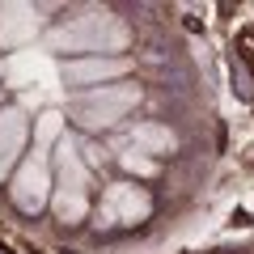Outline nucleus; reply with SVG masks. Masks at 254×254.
<instances>
[{
  "label": "nucleus",
  "instance_id": "1",
  "mask_svg": "<svg viewBox=\"0 0 254 254\" xmlns=\"http://www.w3.org/2000/svg\"><path fill=\"white\" fill-rule=\"evenodd\" d=\"M47 47L51 51H123L127 47V26L119 17H106V13H93V17H72L55 26L47 34Z\"/></svg>",
  "mask_w": 254,
  "mask_h": 254
},
{
  "label": "nucleus",
  "instance_id": "2",
  "mask_svg": "<svg viewBox=\"0 0 254 254\" xmlns=\"http://www.w3.org/2000/svg\"><path fill=\"white\" fill-rule=\"evenodd\" d=\"M140 102V89L136 85H102V89H89V93H76L72 98V119L85 127V131H102V127H115L119 119H127Z\"/></svg>",
  "mask_w": 254,
  "mask_h": 254
},
{
  "label": "nucleus",
  "instance_id": "3",
  "mask_svg": "<svg viewBox=\"0 0 254 254\" xmlns=\"http://www.w3.org/2000/svg\"><path fill=\"white\" fill-rule=\"evenodd\" d=\"M9 195H13V203H17L21 212H30V216L47 208V199H51V170H47L43 157H26V161H21V170L13 174Z\"/></svg>",
  "mask_w": 254,
  "mask_h": 254
},
{
  "label": "nucleus",
  "instance_id": "4",
  "mask_svg": "<svg viewBox=\"0 0 254 254\" xmlns=\"http://www.w3.org/2000/svg\"><path fill=\"white\" fill-rule=\"evenodd\" d=\"M148 212H153V199H148L144 190H136V187H110L106 190V199H102V212H98V225H136V220H144Z\"/></svg>",
  "mask_w": 254,
  "mask_h": 254
},
{
  "label": "nucleus",
  "instance_id": "5",
  "mask_svg": "<svg viewBox=\"0 0 254 254\" xmlns=\"http://www.w3.org/2000/svg\"><path fill=\"white\" fill-rule=\"evenodd\" d=\"M127 68H131V64H127L123 55H85V60L64 64V81H68V85H93V89H102L106 81L127 76Z\"/></svg>",
  "mask_w": 254,
  "mask_h": 254
},
{
  "label": "nucleus",
  "instance_id": "6",
  "mask_svg": "<svg viewBox=\"0 0 254 254\" xmlns=\"http://www.w3.org/2000/svg\"><path fill=\"white\" fill-rule=\"evenodd\" d=\"M26 136H30V123L17 106L0 110V178L9 174V165L17 161V153L26 148Z\"/></svg>",
  "mask_w": 254,
  "mask_h": 254
},
{
  "label": "nucleus",
  "instance_id": "7",
  "mask_svg": "<svg viewBox=\"0 0 254 254\" xmlns=\"http://www.w3.org/2000/svg\"><path fill=\"white\" fill-rule=\"evenodd\" d=\"M26 38H34V17H30V9L9 4V9L0 13V43L17 47V43H26Z\"/></svg>",
  "mask_w": 254,
  "mask_h": 254
},
{
  "label": "nucleus",
  "instance_id": "8",
  "mask_svg": "<svg viewBox=\"0 0 254 254\" xmlns=\"http://www.w3.org/2000/svg\"><path fill=\"white\" fill-rule=\"evenodd\" d=\"M131 140H136L144 153H153V157H165V153H174V148H178L174 131H170V127H161V123H136Z\"/></svg>",
  "mask_w": 254,
  "mask_h": 254
},
{
  "label": "nucleus",
  "instance_id": "9",
  "mask_svg": "<svg viewBox=\"0 0 254 254\" xmlns=\"http://www.w3.org/2000/svg\"><path fill=\"white\" fill-rule=\"evenodd\" d=\"M119 161H123V170L140 174V178H153V174H157V161H148V157H140V153H123Z\"/></svg>",
  "mask_w": 254,
  "mask_h": 254
},
{
  "label": "nucleus",
  "instance_id": "10",
  "mask_svg": "<svg viewBox=\"0 0 254 254\" xmlns=\"http://www.w3.org/2000/svg\"><path fill=\"white\" fill-rule=\"evenodd\" d=\"M60 123H64V119H60V115H55V110H51V115H43V119H38L34 136H38V140H43V144H47V140H55V136H60Z\"/></svg>",
  "mask_w": 254,
  "mask_h": 254
}]
</instances>
